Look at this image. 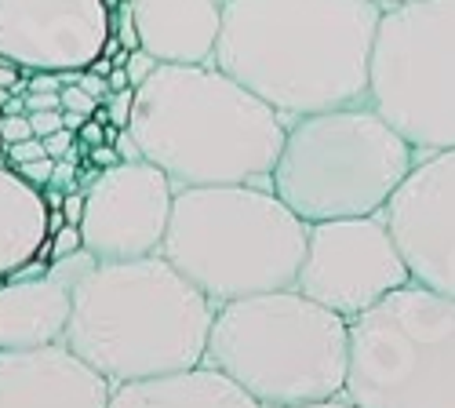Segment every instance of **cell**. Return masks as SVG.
I'll return each mask as SVG.
<instances>
[{"label": "cell", "instance_id": "2e32d148", "mask_svg": "<svg viewBox=\"0 0 455 408\" xmlns=\"http://www.w3.org/2000/svg\"><path fill=\"white\" fill-rule=\"evenodd\" d=\"M106 408H262L248 390L212 364L113 387Z\"/></svg>", "mask_w": 455, "mask_h": 408}, {"label": "cell", "instance_id": "cb8c5ba5", "mask_svg": "<svg viewBox=\"0 0 455 408\" xmlns=\"http://www.w3.org/2000/svg\"><path fill=\"white\" fill-rule=\"evenodd\" d=\"M73 146H77V132H69V128H59V132H52V135L44 139V150H48L52 161L69 157V154H73Z\"/></svg>", "mask_w": 455, "mask_h": 408}, {"label": "cell", "instance_id": "8fae6325", "mask_svg": "<svg viewBox=\"0 0 455 408\" xmlns=\"http://www.w3.org/2000/svg\"><path fill=\"white\" fill-rule=\"evenodd\" d=\"M383 219L411 281L455 300V146L415 161Z\"/></svg>", "mask_w": 455, "mask_h": 408}, {"label": "cell", "instance_id": "d590c367", "mask_svg": "<svg viewBox=\"0 0 455 408\" xmlns=\"http://www.w3.org/2000/svg\"><path fill=\"white\" fill-rule=\"evenodd\" d=\"M0 114H4V117H19V114H26V95H12L4 106H0Z\"/></svg>", "mask_w": 455, "mask_h": 408}, {"label": "cell", "instance_id": "f546056e", "mask_svg": "<svg viewBox=\"0 0 455 408\" xmlns=\"http://www.w3.org/2000/svg\"><path fill=\"white\" fill-rule=\"evenodd\" d=\"M113 150H117L121 161H142V150H139L132 128H121V132H117V142H113Z\"/></svg>", "mask_w": 455, "mask_h": 408}, {"label": "cell", "instance_id": "74e56055", "mask_svg": "<svg viewBox=\"0 0 455 408\" xmlns=\"http://www.w3.org/2000/svg\"><path fill=\"white\" fill-rule=\"evenodd\" d=\"M371 4H379V8H397V4H411V0H371Z\"/></svg>", "mask_w": 455, "mask_h": 408}, {"label": "cell", "instance_id": "7c38bea8", "mask_svg": "<svg viewBox=\"0 0 455 408\" xmlns=\"http://www.w3.org/2000/svg\"><path fill=\"white\" fill-rule=\"evenodd\" d=\"M109 33V0H0V59L26 73L92 69Z\"/></svg>", "mask_w": 455, "mask_h": 408}, {"label": "cell", "instance_id": "ba28073f", "mask_svg": "<svg viewBox=\"0 0 455 408\" xmlns=\"http://www.w3.org/2000/svg\"><path fill=\"white\" fill-rule=\"evenodd\" d=\"M368 102L415 150L455 146V0H411L379 19Z\"/></svg>", "mask_w": 455, "mask_h": 408}, {"label": "cell", "instance_id": "83f0119b", "mask_svg": "<svg viewBox=\"0 0 455 408\" xmlns=\"http://www.w3.org/2000/svg\"><path fill=\"white\" fill-rule=\"evenodd\" d=\"M106 142V124L102 121H95V117H88L84 124H81V132H77V146H88V150H95V146H102ZM109 146V142H106Z\"/></svg>", "mask_w": 455, "mask_h": 408}, {"label": "cell", "instance_id": "ac0fdd59", "mask_svg": "<svg viewBox=\"0 0 455 408\" xmlns=\"http://www.w3.org/2000/svg\"><path fill=\"white\" fill-rule=\"evenodd\" d=\"M132 106H135V88L109 92V95L102 99V106L95 109V121L113 124V128H128V121H132Z\"/></svg>", "mask_w": 455, "mask_h": 408}, {"label": "cell", "instance_id": "484cf974", "mask_svg": "<svg viewBox=\"0 0 455 408\" xmlns=\"http://www.w3.org/2000/svg\"><path fill=\"white\" fill-rule=\"evenodd\" d=\"M0 135L4 142H22V139H33V128H29V114H19V117H4L0 114Z\"/></svg>", "mask_w": 455, "mask_h": 408}, {"label": "cell", "instance_id": "f1b7e54d", "mask_svg": "<svg viewBox=\"0 0 455 408\" xmlns=\"http://www.w3.org/2000/svg\"><path fill=\"white\" fill-rule=\"evenodd\" d=\"M36 109H62V92H26V114Z\"/></svg>", "mask_w": 455, "mask_h": 408}, {"label": "cell", "instance_id": "ab89813d", "mask_svg": "<svg viewBox=\"0 0 455 408\" xmlns=\"http://www.w3.org/2000/svg\"><path fill=\"white\" fill-rule=\"evenodd\" d=\"M0 154H8V142H4V135H0Z\"/></svg>", "mask_w": 455, "mask_h": 408}, {"label": "cell", "instance_id": "ffe728a7", "mask_svg": "<svg viewBox=\"0 0 455 408\" xmlns=\"http://www.w3.org/2000/svg\"><path fill=\"white\" fill-rule=\"evenodd\" d=\"M84 248V237H81V227H73V222H66L62 230L52 234V263L55 259H66L73 252H81Z\"/></svg>", "mask_w": 455, "mask_h": 408}, {"label": "cell", "instance_id": "e0dca14e", "mask_svg": "<svg viewBox=\"0 0 455 408\" xmlns=\"http://www.w3.org/2000/svg\"><path fill=\"white\" fill-rule=\"evenodd\" d=\"M48 241V201L44 190L0 164V281L22 263L36 259Z\"/></svg>", "mask_w": 455, "mask_h": 408}, {"label": "cell", "instance_id": "9c48e42d", "mask_svg": "<svg viewBox=\"0 0 455 408\" xmlns=\"http://www.w3.org/2000/svg\"><path fill=\"white\" fill-rule=\"evenodd\" d=\"M408 281L411 270L383 212H379L357 219L314 222L295 288L350 321L379 300H387L390 292L404 288Z\"/></svg>", "mask_w": 455, "mask_h": 408}, {"label": "cell", "instance_id": "44dd1931", "mask_svg": "<svg viewBox=\"0 0 455 408\" xmlns=\"http://www.w3.org/2000/svg\"><path fill=\"white\" fill-rule=\"evenodd\" d=\"M41 157H48V150H44V139H22V142H12L8 146V161L19 168V164H29V161H41Z\"/></svg>", "mask_w": 455, "mask_h": 408}, {"label": "cell", "instance_id": "8d00e7d4", "mask_svg": "<svg viewBox=\"0 0 455 408\" xmlns=\"http://www.w3.org/2000/svg\"><path fill=\"white\" fill-rule=\"evenodd\" d=\"M88 117H81V114H69V109H62V128H69V132H81V124H84Z\"/></svg>", "mask_w": 455, "mask_h": 408}, {"label": "cell", "instance_id": "1f68e13d", "mask_svg": "<svg viewBox=\"0 0 455 408\" xmlns=\"http://www.w3.org/2000/svg\"><path fill=\"white\" fill-rule=\"evenodd\" d=\"M19 81H22V69H19L12 59H0V88L15 92V88H19Z\"/></svg>", "mask_w": 455, "mask_h": 408}, {"label": "cell", "instance_id": "836d02e7", "mask_svg": "<svg viewBox=\"0 0 455 408\" xmlns=\"http://www.w3.org/2000/svg\"><path fill=\"white\" fill-rule=\"evenodd\" d=\"M92 161L99 164V168H113V164H117L121 157H117V150H113V146H95V150H92Z\"/></svg>", "mask_w": 455, "mask_h": 408}, {"label": "cell", "instance_id": "8992f818", "mask_svg": "<svg viewBox=\"0 0 455 408\" xmlns=\"http://www.w3.org/2000/svg\"><path fill=\"white\" fill-rule=\"evenodd\" d=\"M415 161L419 150L371 102L339 106L288 124L270 190L310 227L379 215Z\"/></svg>", "mask_w": 455, "mask_h": 408}, {"label": "cell", "instance_id": "52a82bcc", "mask_svg": "<svg viewBox=\"0 0 455 408\" xmlns=\"http://www.w3.org/2000/svg\"><path fill=\"white\" fill-rule=\"evenodd\" d=\"M343 397L357 408H455V300L419 281L350 317Z\"/></svg>", "mask_w": 455, "mask_h": 408}, {"label": "cell", "instance_id": "603a6c76", "mask_svg": "<svg viewBox=\"0 0 455 408\" xmlns=\"http://www.w3.org/2000/svg\"><path fill=\"white\" fill-rule=\"evenodd\" d=\"M124 69H128V77H132V88H139L149 73L157 69V59L149 55V52H142V48H135L132 55H128V62H124Z\"/></svg>", "mask_w": 455, "mask_h": 408}, {"label": "cell", "instance_id": "5b68a950", "mask_svg": "<svg viewBox=\"0 0 455 408\" xmlns=\"http://www.w3.org/2000/svg\"><path fill=\"white\" fill-rule=\"evenodd\" d=\"M204 364L230 376L262 408L339 397L350 368V321L299 288L215 307Z\"/></svg>", "mask_w": 455, "mask_h": 408}, {"label": "cell", "instance_id": "d4e9b609", "mask_svg": "<svg viewBox=\"0 0 455 408\" xmlns=\"http://www.w3.org/2000/svg\"><path fill=\"white\" fill-rule=\"evenodd\" d=\"M29 128L36 139H48L52 132L62 128V109H36V114H29Z\"/></svg>", "mask_w": 455, "mask_h": 408}, {"label": "cell", "instance_id": "3957f363", "mask_svg": "<svg viewBox=\"0 0 455 408\" xmlns=\"http://www.w3.org/2000/svg\"><path fill=\"white\" fill-rule=\"evenodd\" d=\"M212 317L215 303L154 252L88 267L62 343L121 387L204 364Z\"/></svg>", "mask_w": 455, "mask_h": 408}, {"label": "cell", "instance_id": "60d3db41", "mask_svg": "<svg viewBox=\"0 0 455 408\" xmlns=\"http://www.w3.org/2000/svg\"><path fill=\"white\" fill-rule=\"evenodd\" d=\"M222 4H226V0H222Z\"/></svg>", "mask_w": 455, "mask_h": 408}, {"label": "cell", "instance_id": "d6a6232c", "mask_svg": "<svg viewBox=\"0 0 455 408\" xmlns=\"http://www.w3.org/2000/svg\"><path fill=\"white\" fill-rule=\"evenodd\" d=\"M106 84H109V92H124V88H132L128 69H124V66H113V69L106 73Z\"/></svg>", "mask_w": 455, "mask_h": 408}, {"label": "cell", "instance_id": "d6986e66", "mask_svg": "<svg viewBox=\"0 0 455 408\" xmlns=\"http://www.w3.org/2000/svg\"><path fill=\"white\" fill-rule=\"evenodd\" d=\"M99 106H102V102H99V99H92L84 88H77V81L62 88V109H69V114L95 117V109H99Z\"/></svg>", "mask_w": 455, "mask_h": 408}, {"label": "cell", "instance_id": "7a4b0ae2", "mask_svg": "<svg viewBox=\"0 0 455 408\" xmlns=\"http://www.w3.org/2000/svg\"><path fill=\"white\" fill-rule=\"evenodd\" d=\"M128 128L142 161L157 164L175 190L230 182L270 187L288 135L277 109L215 62H157L135 88Z\"/></svg>", "mask_w": 455, "mask_h": 408}, {"label": "cell", "instance_id": "5bb4252c", "mask_svg": "<svg viewBox=\"0 0 455 408\" xmlns=\"http://www.w3.org/2000/svg\"><path fill=\"white\" fill-rule=\"evenodd\" d=\"M135 15L139 48L157 62H212L219 29H222V0H128Z\"/></svg>", "mask_w": 455, "mask_h": 408}, {"label": "cell", "instance_id": "4fadbf2b", "mask_svg": "<svg viewBox=\"0 0 455 408\" xmlns=\"http://www.w3.org/2000/svg\"><path fill=\"white\" fill-rule=\"evenodd\" d=\"M113 383L66 343L0 354V408H106Z\"/></svg>", "mask_w": 455, "mask_h": 408}, {"label": "cell", "instance_id": "30bf717a", "mask_svg": "<svg viewBox=\"0 0 455 408\" xmlns=\"http://www.w3.org/2000/svg\"><path fill=\"white\" fill-rule=\"evenodd\" d=\"M175 187L149 161H117L102 168L84 190L81 237L99 263L161 252Z\"/></svg>", "mask_w": 455, "mask_h": 408}, {"label": "cell", "instance_id": "9a60e30c", "mask_svg": "<svg viewBox=\"0 0 455 408\" xmlns=\"http://www.w3.org/2000/svg\"><path fill=\"white\" fill-rule=\"evenodd\" d=\"M69 307L73 284L52 270L29 281H0V354L62 343Z\"/></svg>", "mask_w": 455, "mask_h": 408}, {"label": "cell", "instance_id": "7402d4cb", "mask_svg": "<svg viewBox=\"0 0 455 408\" xmlns=\"http://www.w3.org/2000/svg\"><path fill=\"white\" fill-rule=\"evenodd\" d=\"M26 182H29V187H36V190H41V187H52V175H55V161L52 157H41V161H29V164H19L15 168Z\"/></svg>", "mask_w": 455, "mask_h": 408}, {"label": "cell", "instance_id": "6da1fadb", "mask_svg": "<svg viewBox=\"0 0 455 408\" xmlns=\"http://www.w3.org/2000/svg\"><path fill=\"white\" fill-rule=\"evenodd\" d=\"M379 19L371 0H226L212 62L291 124L368 102Z\"/></svg>", "mask_w": 455, "mask_h": 408}, {"label": "cell", "instance_id": "f35d334b", "mask_svg": "<svg viewBox=\"0 0 455 408\" xmlns=\"http://www.w3.org/2000/svg\"><path fill=\"white\" fill-rule=\"evenodd\" d=\"M8 99H12V92H8V88H0V106H4Z\"/></svg>", "mask_w": 455, "mask_h": 408}, {"label": "cell", "instance_id": "4dcf8cb0", "mask_svg": "<svg viewBox=\"0 0 455 408\" xmlns=\"http://www.w3.org/2000/svg\"><path fill=\"white\" fill-rule=\"evenodd\" d=\"M62 215H66V222H73V227H81V219H84V190H69L62 197Z\"/></svg>", "mask_w": 455, "mask_h": 408}, {"label": "cell", "instance_id": "4316f807", "mask_svg": "<svg viewBox=\"0 0 455 408\" xmlns=\"http://www.w3.org/2000/svg\"><path fill=\"white\" fill-rule=\"evenodd\" d=\"M77 88H84L92 99H106L109 95V84H106V77H102V73H95V69H81L77 73Z\"/></svg>", "mask_w": 455, "mask_h": 408}, {"label": "cell", "instance_id": "277c9868", "mask_svg": "<svg viewBox=\"0 0 455 408\" xmlns=\"http://www.w3.org/2000/svg\"><path fill=\"white\" fill-rule=\"evenodd\" d=\"M307 241L310 222L270 187L230 182L175 190L161 255L222 307L244 295L295 288Z\"/></svg>", "mask_w": 455, "mask_h": 408}, {"label": "cell", "instance_id": "e575fe53", "mask_svg": "<svg viewBox=\"0 0 455 408\" xmlns=\"http://www.w3.org/2000/svg\"><path fill=\"white\" fill-rule=\"evenodd\" d=\"M291 408H357L354 401H347L343 394L339 397H328V401H310V404H291Z\"/></svg>", "mask_w": 455, "mask_h": 408}]
</instances>
